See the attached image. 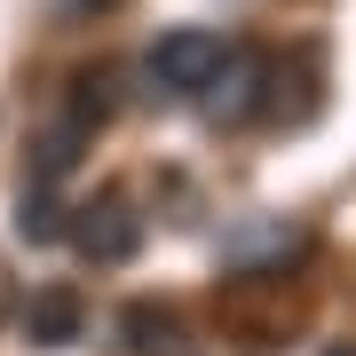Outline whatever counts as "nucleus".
I'll return each instance as SVG.
<instances>
[{
	"label": "nucleus",
	"instance_id": "nucleus-6",
	"mask_svg": "<svg viewBox=\"0 0 356 356\" xmlns=\"http://www.w3.org/2000/svg\"><path fill=\"white\" fill-rule=\"evenodd\" d=\"M119 332H127V356H198V341L182 332V317L166 301H127Z\"/></svg>",
	"mask_w": 356,
	"mask_h": 356
},
{
	"label": "nucleus",
	"instance_id": "nucleus-2",
	"mask_svg": "<svg viewBox=\"0 0 356 356\" xmlns=\"http://www.w3.org/2000/svg\"><path fill=\"white\" fill-rule=\"evenodd\" d=\"M64 238H72L88 261L119 269V261H135V245H143V214H135L127 191H95L88 206H72V229H64Z\"/></svg>",
	"mask_w": 356,
	"mask_h": 356
},
{
	"label": "nucleus",
	"instance_id": "nucleus-3",
	"mask_svg": "<svg viewBox=\"0 0 356 356\" xmlns=\"http://www.w3.org/2000/svg\"><path fill=\"white\" fill-rule=\"evenodd\" d=\"M261 88H269V56L229 40V48H222V72L206 79V95H198V111L214 119V127H245V119H261Z\"/></svg>",
	"mask_w": 356,
	"mask_h": 356
},
{
	"label": "nucleus",
	"instance_id": "nucleus-8",
	"mask_svg": "<svg viewBox=\"0 0 356 356\" xmlns=\"http://www.w3.org/2000/svg\"><path fill=\"white\" fill-rule=\"evenodd\" d=\"M79 143H88V127L79 119H64V127H48L32 143V182H64L72 166H79Z\"/></svg>",
	"mask_w": 356,
	"mask_h": 356
},
{
	"label": "nucleus",
	"instance_id": "nucleus-10",
	"mask_svg": "<svg viewBox=\"0 0 356 356\" xmlns=\"http://www.w3.org/2000/svg\"><path fill=\"white\" fill-rule=\"evenodd\" d=\"M325 356H356V341H332V348H325Z\"/></svg>",
	"mask_w": 356,
	"mask_h": 356
},
{
	"label": "nucleus",
	"instance_id": "nucleus-5",
	"mask_svg": "<svg viewBox=\"0 0 356 356\" xmlns=\"http://www.w3.org/2000/svg\"><path fill=\"white\" fill-rule=\"evenodd\" d=\"M79 332H88V301H79L72 285H40L24 301V341L32 348H72Z\"/></svg>",
	"mask_w": 356,
	"mask_h": 356
},
{
	"label": "nucleus",
	"instance_id": "nucleus-9",
	"mask_svg": "<svg viewBox=\"0 0 356 356\" xmlns=\"http://www.w3.org/2000/svg\"><path fill=\"white\" fill-rule=\"evenodd\" d=\"M64 229H72V214L48 198V182H32V191H24V206H16V238H24V245H56Z\"/></svg>",
	"mask_w": 356,
	"mask_h": 356
},
{
	"label": "nucleus",
	"instance_id": "nucleus-4",
	"mask_svg": "<svg viewBox=\"0 0 356 356\" xmlns=\"http://www.w3.org/2000/svg\"><path fill=\"white\" fill-rule=\"evenodd\" d=\"M301 222H285V214H254V222H238L222 238V269H238V277H254V269H285L293 254H301Z\"/></svg>",
	"mask_w": 356,
	"mask_h": 356
},
{
	"label": "nucleus",
	"instance_id": "nucleus-7",
	"mask_svg": "<svg viewBox=\"0 0 356 356\" xmlns=\"http://www.w3.org/2000/svg\"><path fill=\"white\" fill-rule=\"evenodd\" d=\"M111 111H119V72H111V64L79 72V79H72V119H79V127L95 135V127H103Z\"/></svg>",
	"mask_w": 356,
	"mask_h": 356
},
{
	"label": "nucleus",
	"instance_id": "nucleus-1",
	"mask_svg": "<svg viewBox=\"0 0 356 356\" xmlns=\"http://www.w3.org/2000/svg\"><path fill=\"white\" fill-rule=\"evenodd\" d=\"M222 48H229V40H222V32H198V24L159 32V40H151V56H143V79H151V95H166V103H198V95H206V79L222 72Z\"/></svg>",
	"mask_w": 356,
	"mask_h": 356
}]
</instances>
